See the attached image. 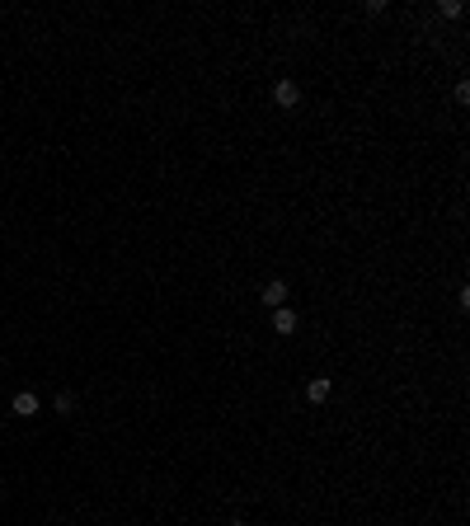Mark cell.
<instances>
[{"mask_svg":"<svg viewBox=\"0 0 470 526\" xmlns=\"http://www.w3.org/2000/svg\"><path fill=\"white\" fill-rule=\"evenodd\" d=\"M52 404H56V414H76V395H71V390H61Z\"/></svg>","mask_w":470,"mask_h":526,"instance_id":"obj_6","label":"cell"},{"mask_svg":"<svg viewBox=\"0 0 470 526\" xmlns=\"http://www.w3.org/2000/svg\"><path fill=\"white\" fill-rule=\"evenodd\" d=\"M306 400H311V404H325L329 400V376H315V381L306 385Z\"/></svg>","mask_w":470,"mask_h":526,"instance_id":"obj_5","label":"cell"},{"mask_svg":"<svg viewBox=\"0 0 470 526\" xmlns=\"http://www.w3.org/2000/svg\"><path fill=\"white\" fill-rule=\"evenodd\" d=\"M10 409H14L19 418H34V414H38V395H34V390H19V395L10 400Z\"/></svg>","mask_w":470,"mask_h":526,"instance_id":"obj_4","label":"cell"},{"mask_svg":"<svg viewBox=\"0 0 470 526\" xmlns=\"http://www.w3.org/2000/svg\"><path fill=\"white\" fill-rule=\"evenodd\" d=\"M296 325H301V320H296L291 305H278V310H273V329H278V334H296Z\"/></svg>","mask_w":470,"mask_h":526,"instance_id":"obj_3","label":"cell"},{"mask_svg":"<svg viewBox=\"0 0 470 526\" xmlns=\"http://www.w3.org/2000/svg\"><path fill=\"white\" fill-rule=\"evenodd\" d=\"M273 99H278L282 108H296V103H301V85H296L291 76H282L278 85H273Z\"/></svg>","mask_w":470,"mask_h":526,"instance_id":"obj_1","label":"cell"},{"mask_svg":"<svg viewBox=\"0 0 470 526\" xmlns=\"http://www.w3.org/2000/svg\"><path fill=\"white\" fill-rule=\"evenodd\" d=\"M287 296H291V287L282 278H273L269 287H264V305H273V310H278V305H287Z\"/></svg>","mask_w":470,"mask_h":526,"instance_id":"obj_2","label":"cell"}]
</instances>
